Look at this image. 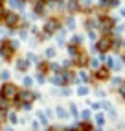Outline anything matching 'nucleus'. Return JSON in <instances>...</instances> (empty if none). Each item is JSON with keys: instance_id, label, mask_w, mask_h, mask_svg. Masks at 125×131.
Returning a JSON list of instances; mask_svg holds the SVG:
<instances>
[{"instance_id": "obj_1", "label": "nucleus", "mask_w": 125, "mask_h": 131, "mask_svg": "<svg viewBox=\"0 0 125 131\" xmlns=\"http://www.w3.org/2000/svg\"><path fill=\"white\" fill-rule=\"evenodd\" d=\"M17 94V87L15 85H11V83H7V85H4L2 87V98H13V96Z\"/></svg>"}, {"instance_id": "obj_2", "label": "nucleus", "mask_w": 125, "mask_h": 131, "mask_svg": "<svg viewBox=\"0 0 125 131\" xmlns=\"http://www.w3.org/2000/svg\"><path fill=\"white\" fill-rule=\"evenodd\" d=\"M99 24H101V30L109 31V30H110V26L114 24V20H112V19H101V20H99Z\"/></svg>"}, {"instance_id": "obj_3", "label": "nucleus", "mask_w": 125, "mask_h": 131, "mask_svg": "<svg viewBox=\"0 0 125 131\" xmlns=\"http://www.w3.org/2000/svg\"><path fill=\"white\" fill-rule=\"evenodd\" d=\"M17 20H19V19H17L15 13H7V15H6V24H7V26H15Z\"/></svg>"}, {"instance_id": "obj_4", "label": "nucleus", "mask_w": 125, "mask_h": 131, "mask_svg": "<svg viewBox=\"0 0 125 131\" xmlns=\"http://www.w3.org/2000/svg\"><path fill=\"white\" fill-rule=\"evenodd\" d=\"M97 46H99V50H109V48H110V41H109V39H101Z\"/></svg>"}, {"instance_id": "obj_5", "label": "nucleus", "mask_w": 125, "mask_h": 131, "mask_svg": "<svg viewBox=\"0 0 125 131\" xmlns=\"http://www.w3.org/2000/svg\"><path fill=\"white\" fill-rule=\"evenodd\" d=\"M55 30H57V22L55 20H50L46 24V33H52V31H55Z\"/></svg>"}, {"instance_id": "obj_6", "label": "nucleus", "mask_w": 125, "mask_h": 131, "mask_svg": "<svg viewBox=\"0 0 125 131\" xmlns=\"http://www.w3.org/2000/svg\"><path fill=\"white\" fill-rule=\"evenodd\" d=\"M17 68H19V70H26V68H28V61L20 59L19 63H17Z\"/></svg>"}, {"instance_id": "obj_7", "label": "nucleus", "mask_w": 125, "mask_h": 131, "mask_svg": "<svg viewBox=\"0 0 125 131\" xmlns=\"http://www.w3.org/2000/svg\"><path fill=\"white\" fill-rule=\"evenodd\" d=\"M9 4L13 7H22V0H9Z\"/></svg>"}, {"instance_id": "obj_8", "label": "nucleus", "mask_w": 125, "mask_h": 131, "mask_svg": "<svg viewBox=\"0 0 125 131\" xmlns=\"http://www.w3.org/2000/svg\"><path fill=\"white\" fill-rule=\"evenodd\" d=\"M57 115H59V118H66V111L61 109V107H57Z\"/></svg>"}, {"instance_id": "obj_9", "label": "nucleus", "mask_w": 125, "mask_h": 131, "mask_svg": "<svg viewBox=\"0 0 125 131\" xmlns=\"http://www.w3.org/2000/svg\"><path fill=\"white\" fill-rule=\"evenodd\" d=\"M7 107V102H6V98H0V109H6Z\"/></svg>"}, {"instance_id": "obj_10", "label": "nucleus", "mask_w": 125, "mask_h": 131, "mask_svg": "<svg viewBox=\"0 0 125 131\" xmlns=\"http://www.w3.org/2000/svg\"><path fill=\"white\" fill-rule=\"evenodd\" d=\"M46 56H48V57L55 56V50H53V48H48V50H46Z\"/></svg>"}, {"instance_id": "obj_11", "label": "nucleus", "mask_w": 125, "mask_h": 131, "mask_svg": "<svg viewBox=\"0 0 125 131\" xmlns=\"http://www.w3.org/2000/svg\"><path fill=\"white\" fill-rule=\"evenodd\" d=\"M68 7H70L72 11H76V9H77V4H76V2H70V4H68Z\"/></svg>"}, {"instance_id": "obj_12", "label": "nucleus", "mask_w": 125, "mask_h": 131, "mask_svg": "<svg viewBox=\"0 0 125 131\" xmlns=\"http://www.w3.org/2000/svg\"><path fill=\"white\" fill-rule=\"evenodd\" d=\"M86 92H88L86 87H81V89H79V94H86Z\"/></svg>"}, {"instance_id": "obj_13", "label": "nucleus", "mask_w": 125, "mask_h": 131, "mask_svg": "<svg viewBox=\"0 0 125 131\" xmlns=\"http://www.w3.org/2000/svg\"><path fill=\"white\" fill-rule=\"evenodd\" d=\"M96 120H97V124H103V115H97Z\"/></svg>"}, {"instance_id": "obj_14", "label": "nucleus", "mask_w": 125, "mask_h": 131, "mask_svg": "<svg viewBox=\"0 0 125 131\" xmlns=\"http://www.w3.org/2000/svg\"><path fill=\"white\" fill-rule=\"evenodd\" d=\"M24 85H31V80H30V78H24Z\"/></svg>"}, {"instance_id": "obj_15", "label": "nucleus", "mask_w": 125, "mask_h": 131, "mask_svg": "<svg viewBox=\"0 0 125 131\" xmlns=\"http://www.w3.org/2000/svg\"><path fill=\"white\" fill-rule=\"evenodd\" d=\"M88 116H90V113H88V111H83V118H85V120H86V118H88Z\"/></svg>"}, {"instance_id": "obj_16", "label": "nucleus", "mask_w": 125, "mask_h": 131, "mask_svg": "<svg viewBox=\"0 0 125 131\" xmlns=\"http://www.w3.org/2000/svg\"><path fill=\"white\" fill-rule=\"evenodd\" d=\"M107 74H105V70H101V72H97V78H105Z\"/></svg>"}, {"instance_id": "obj_17", "label": "nucleus", "mask_w": 125, "mask_h": 131, "mask_svg": "<svg viewBox=\"0 0 125 131\" xmlns=\"http://www.w3.org/2000/svg\"><path fill=\"white\" fill-rule=\"evenodd\" d=\"M90 2H92V0H85V4H90Z\"/></svg>"}, {"instance_id": "obj_18", "label": "nucleus", "mask_w": 125, "mask_h": 131, "mask_svg": "<svg viewBox=\"0 0 125 131\" xmlns=\"http://www.w3.org/2000/svg\"><path fill=\"white\" fill-rule=\"evenodd\" d=\"M4 131H13V129H9V127H7V129H4Z\"/></svg>"}, {"instance_id": "obj_19", "label": "nucleus", "mask_w": 125, "mask_h": 131, "mask_svg": "<svg viewBox=\"0 0 125 131\" xmlns=\"http://www.w3.org/2000/svg\"><path fill=\"white\" fill-rule=\"evenodd\" d=\"M0 17H2V7H0Z\"/></svg>"}, {"instance_id": "obj_20", "label": "nucleus", "mask_w": 125, "mask_h": 131, "mask_svg": "<svg viewBox=\"0 0 125 131\" xmlns=\"http://www.w3.org/2000/svg\"><path fill=\"white\" fill-rule=\"evenodd\" d=\"M0 2H2V0H0Z\"/></svg>"}]
</instances>
